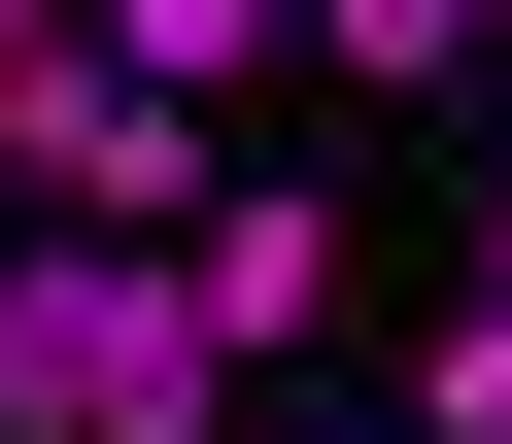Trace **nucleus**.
<instances>
[{
    "mask_svg": "<svg viewBox=\"0 0 512 444\" xmlns=\"http://www.w3.org/2000/svg\"><path fill=\"white\" fill-rule=\"evenodd\" d=\"M171 308H205L239 376H308V342H342V205H308V171H205V240H171Z\"/></svg>",
    "mask_w": 512,
    "mask_h": 444,
    "instance_id": "3",
    "label": "nucleus"
},
{
    "mask_svg": "<svg viewBox=\"0 0 512 444\" xmlns=\"http://www.w3.org/2000/svg\"><path fill=\"white\" fill-rule=\"evenodd\" d=\"M69 35H103V69H137L171 137H239V103H274V69H308V0H69Z\"/></svg>",
    "mask_w": 512,
    "mask_h": 444,
    "instance_id": "4",
    "label": "nucleus"
},
{
    "mask_svg": "<svg viewBox=\"0 0 512 444\" xmlns=\"http://www.w3.org/2000/svg\"><path fill=\"white\" fill-rule=\"evenodd\" d=\"M410 444H512V274H478V308L410 342Z\"/></svg>",
    "mask_w": 512,
    "mask_h": 444,
    "instance_id": "6",
    "label": "nucleus"
},
{
    "mask_svg": "<svg viewBox=\"0 0 512 444\" xmlns=\"http://www.w3.org/2000/svg\"><path fill=\"white\" fill-rule=\"evenodd\" d=\"M274 376H239L171 308V240H0V444H239Z\"/></svg>",
    "mask_w": 512,
    "mask_h": 444,
    "instance_id": "1",
    "label": "nucleus"
},
{
    "mask_svg": "<svg viewBox=\"0 0 512 444\" xmlns=\"http://www.w3.org/2000/svg\"><path fill=\"white\" fill-rule=\"evenodd\" d=\"M478 274H512V171H478Z\"/></svg>",
    "mask_w": 512,
    "mask_h": 444,
    "instance_id": "8",
    "label": "nucleus"
},
{
    "mask_svg": "<svg viewBox=\"0 0 512 444\" xmlns=\"http://www.w3.org/2000/svg\"><path fill=\"white\" fill-rule=\"evenodd\" d=\"M205 171H239V137H171L103 35H69V69H0V205H35V240H205Z\"/></svg>",
    "mask_w": 512,
    "mask_h": 444,
    "instance_id": "2",
    "label": "nucleus"
},
{
    "mask_svg": "<svg viewBox=\"0 0 512 444\" xmlns=\"http://www.w3.org/2000/svg\"><path fill=\"white\" fill-rule=\"evenodd\" d=\"M0 69H69V0H0Z\"/></svg>",
    "mask_w": 512,
    "mask_h": 444,
    "instance_id": "7",
    "label": "nucleus"
},
{
    "mask_svg": "<svg viewBox=\"0 0 512 444\" xmlns=\"http://www.w3.org/2000/svg\"><path fill=\"white\" fill-rule=\"evenodd\" d=\"M239 444H274V410H239Z\"/></svg>",
    "mask_w": 512,
    "mask_h": 444,
    "instance_id": "9",
    "label": "nucleus"
},
{
    "mask_svg": "<svg viewBox=\"0 0 512 444\" xmlns=\"http://www.w3.org/2000/svg\"><path fill=\"white\" fill-rule=\"evenodd\" d=\"M308 69H512V0H308Z\"/></svg>",
    "mask_w": 512,
    "mask_h": 444,
    "instance_id": "5",
    "label": "nucleus"
}]
</instances>
